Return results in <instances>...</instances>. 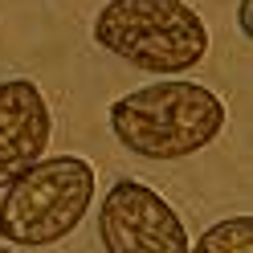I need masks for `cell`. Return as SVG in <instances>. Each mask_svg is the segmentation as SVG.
I'll return each instance as SVG.
<instances>
[{
	"mask_svg": "<svg viewBox=\"0 0 253 253\" xmlns=\"http://www.w3.org/2000/svg\"><path fill=\"white\" fill-rule=\"evenodd\" d=\"M115 139L143 160L168 164L196 155L225 131V102L209 86L188 78H164L143 90H131L110 106Z\"/></svg>",
	"mask_w": 253,
	"mask_h": 253,
	"instance_id": "cell-1",
	"label": "cell"
},
{
	"mask_svg": "<svg viewBox=\"0 0 253 253\" xmlns=\"http://www.w3.org/2000/svg\"><path fill=\"white\" fill-rule=\"evenodd\" d=\"M53 139V110L29 78L0 82V188H8L25 168L45 160Z\"/></svg>",
	"mask_w": 253,
	"mask_h": 253,
	"instance_id": "cell-5",
	"label": "cell"
},
{
	"mask_svg": "<svg viewBox=\"0 0 253 253\" xmlns=\"http://www.w3.org/2000/svg\"><path fill=\"white\" fill-rule=\"evenodd\" d=\"M249 8H253V0H241V29H245V37H249Z\"/></svg>",
	"mask_w": 253,
	"mask_h": 253,
	"instance_id": "cell-7",
	"label": "cell"
},
{
	"mask_svg": "<svg viewBox=\"0 0 253 253\" xmlns=\"http://www.w3.org/2000/svg\"><path fill=\"white\" fill-rule=\"evenodd\" d=\"M98 176L78 155H53L25 168L0 200V241L21 249L57 245L86 220Z\"/></svg>",
	"mask_w": 253,
	"mask_h": 253,
	"instance_id": "cell-3",
	"label": "cell"
},
{
	"mask_svg": "<svg viewBox=\"0 0 253 253\" xmlns=\"http://www.w3.org/2000/svg\"><path fill=\"white\" fill-rule=\"evenodd\" d=\"M106 253H192L184 216L139 180H115L98 209Z\"/></svg>",
	"mask_w": 253,
	"mask_h": 253,
	"instance_id": "cell-4",
	"label": "cell"
},
{
	"mask_svg": "<svg viewBox=\"0 0 253 253\" xmlns=\"http://www.w3.org/2000/svg\"><path fill=\"white\" fill-rule=\"evenodd\" d=\"M192 253H253V216H229L209 225L196 241Z\"/></svg>",
	"mask_w": 253,
	"mask_h": 253,
	"instance_id": "cell-6",
	"label": "cell"
},
{
	"mask_svg": "<svg viewBox=\"0 0 253 253\" xmlns=\"http://www.w3.org/2000/svg\"><path fill=\"white\" fill-rule=\"evenodd\" d=\"M94 41L143 74H188L209 53V29L184 0H110L94 17Z\"/></svg>",
	"mask_w": 253,
	"mask_h": 253,
	"instance_id": "cell-2",
	"label": "cell"
}]
</instances>
